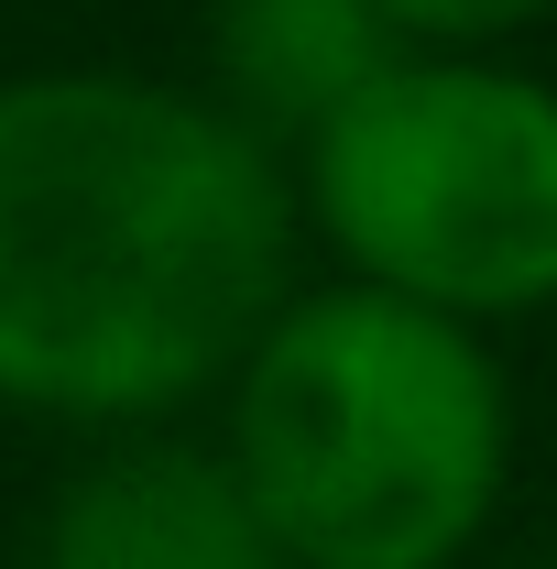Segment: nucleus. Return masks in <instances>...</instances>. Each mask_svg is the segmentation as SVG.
I'll return each mask as SVG.
<instances>
[{
    "label": "nucleus",
    "instance_id": "7ed1b4c3",
    "mask_svg": "<svg viewBox=\"0 0 557 569\" xmlns=\"http://www.w3.org/2000/svg\"><path fill=\"white\" fill-rule=\"evenodd\" d=\"M295 230L340 284L459 329L557 318V77L394 44L284 153Z\"/></svg>",
    "mask_w": 557,
    "mask_h": 569
},
{
    "label": "nucleus",
    "instance_id": "39448f33",
    "mask_svg": "<svg viewBox=\"0 0 557 569\" xmlns=\"http://www.w3.org/2000/svg\"><path fill=\"white\" fill-rule=\"evenodd\" d=\"M383 56H394V33L372 22V0H209L198 88L230 121H252L274 153H295Z\"/></svg>",
    "mask_w": 557,
    "mask_h": 569
},
{
    "label": "nucleus",
    "instance_id": "0eeeda50",
    "mask_svg": "<svg viewBox=\"0 0 557 569\" xmlns=\"http://www.w3.org/2000/svg\"><path fill=\"white\" fill-rule=\"evenodd\" d=\"M514 569H557V548H547V559H514Z\"/></svg>",
    "mask_w": 557,
    "mask_h": 569
},
{
    "label": "nucleus",
    "instance_id": "f257e3e1",
    "mask_svg": "<svg viewBox=\"0 0 557 569\" xmlns=\"http://www.w3.org/2000/svg\"><path fill=\"white\" fill-rule=\"evenodd\" d=\"M306 284L295 176L198 77H0V406L132 438L219 383Z\"/></svg>",
    "mask_w": 557,
    "mask_h": 569
},
{
    "label": "nucleus",
    "instance_id": "f03ea898",
    "mask_svg": "<svg viewBox=\"0 0 557 569\" xmlns=\"http://www.w3.org/2000/svg\"><path fill=\"white\" fill-rule=\"evenodd\" d=\"M219 460L284 569H459L514 493L503 340L306 274L219 383Z\"/></svg>",
    "mask_w": 557,
    "mask_h": 569
},
{
    "label": "nucleus",
    "instance_id": "423d86ee",
    "mask_svg": "<svg viewBox=\"0 0 557 569\" xmlns=\"http://www.w3.org/2000/svg\"><path fill=\"white\" fill-rule=\"evenodd\" d=\"M372 22L437 56H525L536 33H557V0H372Z\"/></svg>",
    "mask_w": 557,
    "mask_h": 569
},
{
    "label": "nucleus",
    "instance_id": "20e7f679",
    "mask_svg": "<svg viewBox=\"0 0 557 569\" xmlns=\"http://www.w3.org/2000/svg\"><path fill=\"white\" fill-rule=\"evenodd\" d=\"M33 569H284L219 438H99L33 515Z\"/></svg>",
    "mask_w": 557,
    "mask_h": 569
},
{
    "label": "nucleus",
    "instance_id": "6e6552de",
    "mask_svg": "<svg viewBox=\"0 0 557 569\" xmlns=\"http://www.w3.org/2000/svg\"><path fill=\"white\" fill-rule=\"evenodd\" d=\"M547 77H557V67H547Z\"/></svg>",
    "mask_w": 557,
    "mask_h": 569
}]
</instances>
